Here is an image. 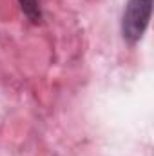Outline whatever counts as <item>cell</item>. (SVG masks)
I'll use <instances>...</instances> for the list:
<instances>
[{
  "label": "cell",
  "mask_w": 154,
  "mask_h": 156,
  "mask_svg": "<svg viewBox=\"0 0 154 156\" xmlns=\"http://www.w3.org/2000/svg\"><path fill=\"white\" fill-rule=\"evenodd\" d=\"M152 13V0H127L121 15V37L134 45L143 38Z\"/></svg>",
  "instance_id": "6da1fadb"
},
{
  "label": "cell",
  "mask_w": 154,
  "mask_h": 156,
  "mask_svg": "<svg viewBox=\"0 0 154 156\" xmlns=\"http://www.w3.org/2000/svg\"><path fill=\"white\" fill-rule=\"evenodd\" d=\"M24 15L33 22V24H38L42 20V9H40L38 0H18Z\"/></svg>",
  "instance_id": "7a4b0ae2"
}]
</instances>
